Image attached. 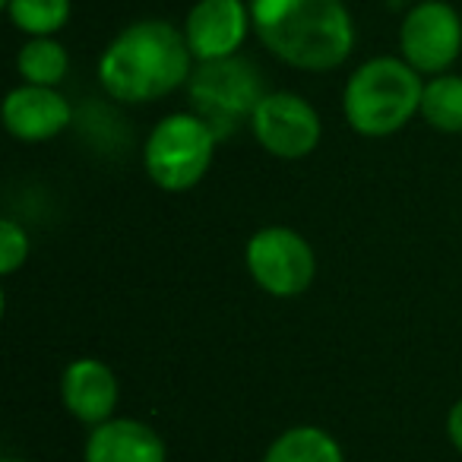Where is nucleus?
I'll return each mask as SVG.
<instances>
[{
  "instance_id": "nucleus-1",
  "label": "nucleus",
  "mask_w": 462,
  "mask_h": 462,
  "mask_svg": "<svg viewBox=\"0 0 462 462\" xmlns=\"http://www.w3.org/2000/svg\"><path fill=\"white\" fill-rule=\"evenodd\" d=\"M193 54L184 29L168 20H140L108 42L98 58V83L121 105H149L187 86Z\"/></svg>"
},
{
  "instance_id": "nucleus-14",
  "label": "nucleus",
  "mask_w": 462,
  "mask_h": 462,
  "mask_svg": "<svg viewBox=\"0 0 462 462\" xmlns=\"http://www.w3.org/2000/svg\"><path fill=\"white\" fill-rule=\"evenodd\" d=\"M16 73L29 86L58 89L67 73H70V54L58 39H29L16 54Z\"/></svg>"
},
{
  "instance_id": "nucleus-2",
  "label": "nucleus",
  "mask_w": 462,
  "mask_h": 462,
  "mask_svg": "<svg viewBox=\"0 0 462 462\" xmlns=\"http://www.w3.org/2000/svg\"><path fill=\"white\" fill-rule=\"evenodd\" d=\"M254 32L295 70L327 73L355 51V20L342 0H247Z\"/></svg>"
},
{
  "instance_id": "nucleus-10",
  "label": "nucleus",
  "mask_w": 462,
  "mask_h": 462,
  "mask_svg": "<svg viewBox=\"0 0 462 462\" xmlns=\"http://www.w3.org/2000/svg\"><path fill=\"white\" fill-rule=\"evenodd\" d=\"M4 127L20 143H48L73 124V105L51 86H16L4 98Z\"/></svg>"
},
{
  "instance_id": "nucleus-18",
  "label": "nucleus",
  "mask_w": 462,
  "mask_h": 462,
  "mask_svg": "<svg viewBox=\"0 0 462 462\" xmlns=\"http://www.w3.org/2000/svg\"><path fill=\"white\" fill-rule=\"evenodd\" d=\"M447 437H449V443L462 453V399L453 402V409H449V415H447Z\"/></svg>"
},
{
  "instance_id": "nucleus-9",
  "label": "nucleus",
  "mask_w": 462,
  "mask_h": 462,
  "mask_svg": "<svg viewBox=\"0 0 462 462\" xmlns=\"http://www.w3.org/2000/svg\"><path fill=\"white\" fill-rule=\"evenodd\" d=\"M254 29L247 0H197L184 20V39L197 64L235 58Z\"/></svg>"
},
{
  "instance_id": "nucleus-15",
  "label": "nucleus",
  "mask_w": 462,
  "mask_h": 462,
  "mask_svg": "<svg viewBox=\"0 0 462 462\" xmlns=\"http://www.w3.org/2000/svg\"><path fill=\"white\" fill-rule=\"evenodd\" d=\"M421 117L437 134H462V77L440 73L424 79Z\"/></svg>"
},
{
  "instance_id": "nucleus-4",
  "label": "nucleus",
  "mask_w": 462,
  "mask_h": 462,
  "mask_svg": "<svg viewBox=\"0 0 462 462\" xmlns=\"http://www.w3.org/2000/svg\"><path fill=\"white\" fill-rule=\"evenodd\" d=\"M263 73L241 54L197 64L187 79L190 111L209 124L218 140L235 136L245 124L251 127L254 111L263 102Z\"/></svg>"
},
{
  "instance_id": "nucleus-11",
  "label": "nucleus",
  "mask_w": 462,
  "mask_h": 462,
  "mask_svg": "<svg viewBox=\"0 0 462 462\" xmlns=\"http://www.w3.org/2000/svg\"><path fill=\"white\" fill-rule=\"evenodd\" d=\"M60 399H64V409L77 421L96 428V424H105L115 418V409L121 402V386H117L115 371L105 361L77 358L64 367Z\"/></svg>"
},
{
  "instance_id": "nucleus-5",
  "label": "nucleus",
  "mask_w": 462,
  "mask_h": 462,
  "mask_svg": "<svg viewBox=\"0 0 462 462\" xmlns=\"http://www.w3.org/2000/svg\"><path fill=\"white\" fill-rule=\"evenodd\" d=\"M218 136L193 111H174L162 117L146 136L143 146V168L159 190L184 193L206 178L216 159Z\"/></svg>"
},
{
  "instance_id": "nucleus-6",
  "label": "nucleus",
  "mask_w": 462,
  "mask_h": 462,
  "mask_svg": "<svg viewBox=\"0 0 462 462\" xmlns=\"http://www.w3.org/2000/svg\"><path fill=\"white\" fill-rule=\"evenodd\" d=\"M245 263L254 282L273 298L304 295L317 276L314 247L289 225H266L254 231L245 247Z\"/></svg>"
},
{
  "instance_id": "nucleus-13",
  "label": "nucleus",
  "mask_w": 462,
  "mask_h": 462,
  "mask_svg": "<svg viewBox=\"0 0 462 462\" xmlns=\"http://www.w3.org/2000/svg\"><path fill=\"white\" fill-rule=\"evenodd\" d=\"M263 462H346V456L329 430L317 424H298L270 443Z\"/></svg>"
},
{
  "instance_id": "nucleus-3",
  "label": "nucleus",
  "mask_w": 462,
  "mask_h": 462,
  "mask_svg": "<svg viewBox=\"0 0 462 462\" xmlns=\"http://www.w3.org/2000/svg\"><path fill=\"white\" fill-rule=\"evenodd\" d=\"M424 79L402 58H371L348 77L342 89V115L361 136H393L421 115Z\"/></svg>"
},
{
  "instance_id": "nucleus-20",
  "label": "nucleus",
  "mask_w": 462,
  "mask_h": 462,
  "mask_svg": "<svg viewBox=\"0 0 462 462\" xmlns=\"http://www.w3.org/2000/svg\"><path fill=\"white\" fill-rule=\"evenodd\" d=\"M4 462H26V459H16V456H10V459H4Z\"/></svg>"
},
{
  "instance_id": "nucleus-16",
  "label": "nucleus",
  "mask_w": 462,
  "mask_h": 462,
  "mask_svg": "<svg viewBox=\"0 0 462 462\" xmlns=\"http://www.w3.org/2000/svg\"><path fill=\"white\" fill-rule=\"evenodd\" d=\"M70 0H10L7 16L29 39H54L70 23Z\"/></svg>"
},
{
  "instance_id": "nucleus-8",
  "label": "nucleus",
  "mask_w": 462,
  "mask_h": 462,
  "mask_svg": "<svg viewBox=\"0 0 462 462\" xmlns=\"http://www.w3.org/2000/svg\"><path fill=\"white\" fill-rule=\"evenodd\" d=\"M251 134L270 155L298 162L320 146L323 124L314 105L298 92H266L254 111Z\"/></svg>"
},
{
  "instance_id": "nucleus-19",
  "label": "nucleus",
  "mask_w": 462,
  "mask_h": 462,
  "mask_svg": "<svg viewBox=\"0 0 462 462\" xmlns=\"http://www.w3.org/2000/svg\"><path fill=\"white\" fill-rule=\"evenodd\" d=\"M393 4H418V0H393Z\"/></svg>"
},
{
  "instance_id": "nucleus-17",
  "label": "nucleus",
  "mask_w": 462,
  "mask_h": 462,
  "mask_svg": "<svg viewBox=\"0 0 462 462\" xmlns=\"http://www.w3.org/2000/svg\"><path fill=\"white\" fill-rule=\"evenodd\" d=\"M29 260V235L14 218H0V273L14 276Z\"/></svg>"
},
{
  "instance_id": "nucleus-7",
  "label": "nucleus",
  "mask_w": 462,
  "mask_h": 462,
  "mask_svg": "<svg viewBox=\"0 0 462 462\" xmlns=\"http://www.w3.org/2000/svg\"><path fill=\"white\" fill-rule=\"evenodd\" d=\"M462 51V16L447 0H418L399 26V54L421 77L449 73Z\"/></svg>"
},
{
  "instance_id": "nucleus-12",
  "label": "nucleus",
  "mask_w": 462,
  "mask_h": 462,
  "mask_svg": "<svg viewBox=\"0 0 462 462\" xmlns=\"http://www.w3.org/2000/svg\"><path fill=\"white\" fill-rule=\"evenodd\" d=\"M86 462H168L162 434L140 418H111L86 437Z\"/></svg>"
}]
</instances>
